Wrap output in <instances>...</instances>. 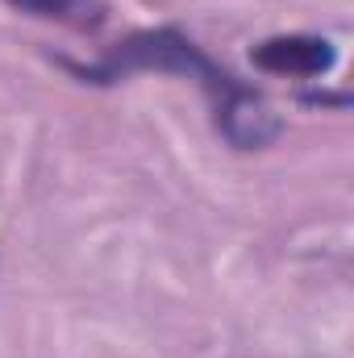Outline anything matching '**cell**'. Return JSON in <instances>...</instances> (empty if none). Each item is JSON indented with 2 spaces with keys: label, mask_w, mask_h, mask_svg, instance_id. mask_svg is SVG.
Masks as SVG:
<instances>
[{
  "label": "cell",
  "mask_w": 354,
  "mask_h": 358,
  "mask_svg": "<svg viewBox=\"0 0 354 358\" xmlns=\"http://www.w3.org/2000/svg\"><path fill=\"white\" fill-rule=\"evenodd\" d=\"M4 4L42 21H59L80 34H96L108 21V0H4Z\"/></svg>",
  "instance_id": "cell-4"
},
{
  "label": "cell",
  "mask_w": 354,
  "mask_h": 358,
  "mask_svg": "<svg viewBox=\"0 0 354 358\" xmlns=\"http://www.w3.org/2000/svg\"><path fill=\"white\" fill-rule=\"evenodd\" d=\"M59 63H63L80 84H96V88L121 84V80H129V76H138V71L187 76V80H196L200 88L208 92L213 108L242 88V80H234L221 63H213V59H208L183 29H176V25L138 29V34L121 38L117 46H108L104 59H96V63H71V59H59Z\"/></svg>",
  "instance_id": "cell-1"
},
{
  "label": "cell",
  "mask_w": 354,
  "mask_h": 358,
  "mask_svg": "<svg viewBox=\"0 0 354 358\" xmlns=\"http://www.w3.org/2000/svg\"><path fill=\"white\" fill-rule=\"evenodd\" d=\"M213 121H217V134L234 150H263L283 134V117L275 113V104L246 84L213 108Z\"/></svg>",
  "instance_id": "cell-3"
},
{
  "label": "cell",
  "mask_w": 354,
  "mask_h": 358,
  "mask_svg": "<svg viewBox=\"0 0 354 358\" xmlns=\"http://www.w3.org/2000/svg\"><path fill=\"white\" fill-rule=\"evenodd\" d=\"M250 63L267 76L321 80L338 67V50L321 34H279V38H267L250 50Z\"/></svg>",
  "instance_id": "cell-2"
}]
</instances>
